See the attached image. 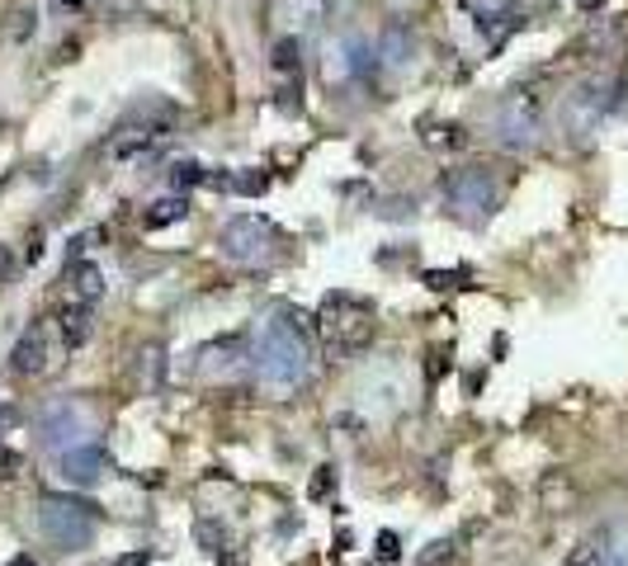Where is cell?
<instances>
[{"instance_id": "cell-23", "label": "cell", "mask_w": 628, "mask_h": 566, "mask_svg": "<svg viewBox=\"0 0 628 566\" xmlns=\"http://www.w3.org/2000/svg\"><path fill=\"white\" fill-rule=\"evenodd\" d=\"M326 10H331V0H293V14L303 20V29H317L326 20Z\"/></svg>"}, {"instance_id": "cell-2", "label": "cell", "mask_w": 628, "mask_h": 566, "mask_svg": "<svg viewBox=\"0 0 628 566\" xmlns=\"http://www.w3.org/2000/svg\"><path fill=\"white\" fill-rule=\"evenodd\" d=\"M38 534L62 547V553H80L99 534V505L76 501V495H43L38 501Z\"/></svg>"}, {"instance_id": "cell-3", "label": "cell", "mask_w": 628, "mask_h": 566, "mask_svg": "<svg viewBox=\"0 0 628 566\" xmlns=\"http://www.w3.org/2000/svg\"><path fill=\"white\" fill-rule=\"evenodd\" d=\"M440 194H444V208L463 222H487L496 204H501V185L487 165H463V171H449L440 179Z\"/></svg>"}, {"instance_id": "cell-13", "label": "cell", "mask_w": 628, "mask_h": 566, "mask_svg": "<svg viewBox=\"0 0 628 566\" xmlns=\"http://www.w3.org/2000/svg\"><path fill=\"white\" fill-rule=\"evenodd\" d=\"M378 62L392 66V71H402V66H411V53H416V38H411L406 24H388L383 33H378Z\"/></svg>"}, {"instance_id": "cell-4", "label": "cell", "mask_w": 628, "mask_h": 566, "mask_svg": "<svg viewBox=\"0 0 628 566\" xmlns=\"http://www.w3.org/2000/svg\"><path fill=\"white\" fill-rule=\"evenodd\" d=\"M619 104H624V86H619V80L590 76L576 90H567V99H562V128H567L572 142H586Z\"/></svg>"}, {"instance_id": "cell-22", "label": "cell", "mask_w": 628, "mask_h": 566, "mask_svg": "<svg viewBox=\"0 0 628 566\" xmlns=\"http://www.w3.org/2000/svg\"><path fill=\"white\" fill-rule=\"evenodd\" d=\"M231 189L246 194V198H260L264 189H270V175L264 171H246V175H231Z\"/></svg>"}, {"instance_id": "cell-6", "label": "cell", "mask_w": 628, "mask_h": 566, "mask_svg": "<svg viewBox=\"0 0 628 566\" xmlns=\"http://www.w3.org/2000/svg\"><path fill=\"white\" fill-rule=\"evenodd\" d=\"M279 246H284V231L270 218H260V212H237L218 231V251L231 264H264V260H274Z\"/></svg>"}, {"instance_id": "cell-31", "label": "cell", "mask_w": 628, "mask_h": 566, "mask_svg": "<svg viewBox=\"0 0 628 566\" xmlns=\"http://www.w3.org/2000/svg\"><path fill=\"white\" fill-rule=\"evenodd\" d=\"M113 566H152V553H147V547H142V553H128V557H119Z\"/></svg>"}, {"instance_id": "cell-1", "label": "cell", "mask_w": 628, "mask_h": 566, "mask_svg": "<svg viewBox=\"0 0 628 566\" xmlns=\"http://www.w3.org/2000/svg\"><path fill=\"white\" fill-rule=\"evenodd\" d=\"M251 363H255V378L270 392L303 387L307 373H312V340L303 330V316L289 312V307L264 316L255 326V340H251Z\"/></svg>"}, {"instance_id": "cell-15", "label": "cell", "mask_w": 628, "mask_h": 566, "mask_svg": "<svg viewBox=\"0 0 628 566\" xmlns=\"http://www.w3.org/2000/svg\"><path fill=\"white\" fill-rule=\"evenodd\" d=\"M185 212H189V198L185 194H171V198H161V204L147 208L142 227L147 231H161V227H171V222H185Z\"/></svg>"}, {"instance_id": "cell-33", "label": "cell", "mask_w": 628, "mask_h": 566, "mask_svg": "<svg viewBox=\"0 0 628 566\" xmlns=\"http://www.w3.org/2000/svg\"><path fill=\"white\" fill-rule=\"evenodd\" d=\"M80 5H86V0H53V14H62V20H66V14H76Z\"/></svg>"}, {"instance_id": "cell-28", "label": "cell", "mask_w": 628, "mask_h": 566, "mask_svg": "<svg viewBox=\"0 0 628 566\" xmlns=\"http://www.w3.org/2000/svg\"><path fill=\"white\" fill-rule=\"evenodd\" d=\"M378 557H383V562H397V557H402V543H397V534H378Z\"/></svg>"}, {"instance_id": "cell-12", "label": "cell", "mask_w": 628, "mask_h": 566, "mask_svg": "<svg viewBox=\"0 0 628 566\" xmlns=\"http://www.w3.org/2000/svg\"><path fill=\"white\" fill-rule=\"evenodd\" d=\"M47 369V330L43 326H29L20 345H14V354H10V373L14 378H38Z\"/></svg>"}, {"instance_id": "cell-8", "label": "cell", "mask_w": 628, "mask_h": 566, "mask_svg": "<svg viewBox=\"0 0 628 566\" xmlns=\"http://www.w3.org/2000/svg\"><path fill=\"white\" fill-rule=\"evenodd\" d=\"M373 66H378V47L364 33H340L322 57V76L331 86H359V80L373 76Z\"/></svg>"}, {"instance_id": "cell-29", "label": "cell", "mask_w": 628, "mask_h": 566, "mask_svg": "<svg viewBox=\"0 0 628 566\" xmlns=\"http://www.w3.org/2000/svg\"><path fill=\"white\" fill-rule=\"evenodd\" d=\"M14 279V255H10V246H0V283H10Z\"/></svg>"}, {"instance_id": "cell-14", "label": "cell", "mask_w": 628, "mask_h": 566, "mask_svg": "<svg viewBox=\"0 0 628 566\" xmlns=\"http://www.w3.org/2000/svg\"><path fill=\"white\" fill-rule=\"evenodd\" d=\"M66 283H71V297L86 303V307H95L99 297H105V274H99V264H90V260L66 264Z\"/></svg>"}, {"instance_id": "cell-5", "label": "cell", "mask_w": 628, "mask_h": 566, "mask_svg": "<svg viewBox=\"0 0 628 566\" xmlns=\"http://www.w3.org/2000/svg\"><path fill=\"white\" fill-rule=\"evenodd\" d=\"M322 330H326V345L336 349V354H359V349L373 345V307L359 303L350 293H331L322 303Z\"/></svg>"}, {"instance_id": "cell-35", "label": "cell", "mask_w": 628, "mask_h": 566, "mask_svg": "<svg viewBox=\"0 0 628 566\" xmlns=\"http://www.w3.org/2000/svg\"><path fill=\"white\" fill-rule=\"evenodd\" d=\"M10 566H38V562H33V557H29V553H20V557H14V562H10Z\"/></svg>"}, {"instance_id": "cell-16", "label": "cell", "mask_w": 628, "mask_h": 566, "mask_svg": "<svg viewBox=\"0 0 628 566\" xmlns=\"http://www.w3.org/2000/svg\"><path fill=\"white\" fill-rule=\"evenodd\" d=\"M62 340L71 345V349H80V345L90 340V307L86 303H76V307L62 312Z\"/></svg>"}, {"instance_id": "cell-9", "label": "cell", "mask_w": 628, "mask_h": 566, "mask_svg": "<svg viewBox=\"0 0 628 566\" xmlns=\"http://www.w3.org/2000/svg\"><path fill=\"white\" fill-rule=\"evenodd\" d=\"M543 132V119H539V99L534 95H506L501 104H496V142L510 146V152H529V146L539 142Z\"/></svg>"}, {"instance_id": "cell-17", "label": "cell", "mask_w": 628, "mask_h": 566, "mask_svg": "<svg viewBox=\"0 0 628 566\" xmlns=\"http://www.w3.org/2000/svg\"><path fill=\"white\" fill-rule=\"evenodd\" d=\"M458 557V543L454 538H435L430 547H421L416 553V566H449Z\"/></svg>"}, {"instance_id": "cell-34", "label": "cell", "mask_w": 628, "mask_h": 566, "mask_svg": "<svg viewBox=\"0 0 628 566\" xmlns=\"http://www.w3.org/2000/svg\"><path fill=\"white\" fill-rule=\"evenodd\" d=\"M609 566H628V547H609Z\"/></svg>"}, {"instance_id": "cell-21", "label": "cell", "mask_w": 628, "mask_h": 566, "mask_svg": "<svg viewBox=\"0 0 628 566\" xmlns=\"http://www.w3.org/2000/svg\"><path fill=\"white\" fill-rule=\"evenodd\" d=\"M297 62H303V43H297V38H279L274 43V71H297Z\"/></svg>"}, {"instance_id": "cell-24", "label": "cell", "mask_w": 628, "mask_h": 566, "mask_svg": "<svg viewBox=\"0 0 628 566\" xmlns=\"http://www.w3.org/2000/svg\"><path fill=\"white\" fill-rule=\"evenodd\" d=\"M425 146H463V128L458 123H430Z\"/></svg>"}, {"instance_id": "cell-26", "label": "cell", "mask_w": 628, "mask_h": 566, "mask_svg": "<svg viewBox=\"0 0 628 566\" xmlns=\"http://www.w3.org/2000/svg\"><path fill=\"white\" fill-rule=\"evenodd\" d=\"M331 491H336V468H317V477H312L307 495H312V501H326Z\"/></svg>"}, {"instance_id": "cell-30", "label": "cell", "mask_w": 628, "mask_h": 566, "mask_svg": "<svg viewBox=\"0 0 628 566\" xmlns=\"http://www.w3.org/2000/svg\"><path fill=\"white\" fill-rule=\"evenodd\" d=\"M24 260L33 264V260H43V231H33L29 237V246H24Z\"/></svg>"}, {"instance_id": "cell-7", "label": "cell", "mask_w": 628, "mask_h": 566, "mask_svg": "<svg viewBox=\"0 0 628 566\" xmlns=\"http://www.w3.org/2000/svg\"><path fill=\"white\" fill-rule=\"evenodd\" d=\"M33 435H38V448H47V454H66V448L76 444H90V411L76 406V402H53L38 411V420H33Z\"/></svg>"}, {"instance_id": "cell-19", "label": "cell", "mask_w": 628, "mask_h": 566, "mask_svg": "<svg viewBox=\"0 0 628 566\" xmlns=\"http://www.w3.org/2000/svg\"><path fill=\"white\" fill-rule=\"evenodd\" d=\"M161 369H165V354L152 345V349H142V363H138V378H142V387H161Z\"/></svg>"}, {"instance_id": "cell-25", "label": "cell", "mask_w": 628, "mask_h": 566, "mask_svg": "<svg viewBox=\"0 0 628 566\" xmlns=\"http://www.w3.org/2000/svg\"><path fill=\"white\" fill-rule=\"evenodd\" d=\"M194 538L204 543V547H208L213 557H222V547H227V534H222V529L213 524V520H204V524H198V529H194Z\"/></svg>"}, {"instance_id": "cell-20", "label": "cell", "mask_w": 628, "mask_h": 566, "mask_svg": "<svg viewBox=\"0 0 628 566\" xmlns=\"http://www.w3.org/2000/svg\"><path fill=\"white\" fill-rule=\"evenodd\" d=\"M473 274L468 270H425V288H435V293H449V288H463Z\"/></svg>"}, {"instance_id": "cell-27", "label": "cell", "mask_w": 628, "mask_h": 566, "mask_svg": "<svg viewBox=\"0 0 628 566\" xmlns=\"http://www.w3.org/2000/svg\"><path fill=\"white\" fill-rule=\"evenodd\" d=\"M567 566H605V547L582 543V547H576V553L567 557Z\"/></svg>"}, {"instance_id": "cell-10", "label": "cell", "mask_w": 628, "mask_h": 566, "mask_svg": "<svg viewBox=\"0 0 628 566\" xmlns=\"http://www.w3.org/2000/svg\"><path fill=\"white\" fill-rule=\"evenodd\" d=\"M57 468H62V477L71 481V487H95L113 462H109V454L99 444H76V448H66V454L57 458Z\"/></svg>"}, {"instance_id": "cell-32", "label": "cell", "mask_w": 628, "mask_h": 566, "mask_svg": "<svg viewBox=\"0 0 628 566\" xmlns=\"http://www.w3.org/2000/svg\"><path fill=\"white\" fill-rule=\"evenodd\" d=\"M14 420H20V411H14V406H0V435H10Z\"/></svg>"}, {"instance_id": "cell-18", "label": "cell", "mask_w": 628, "mask_h": 566, "mask_svg": "<svg viewBox=\"0 0 628 566\" xmlns=\"http://www.w3.org/2000/svg\"><path fill=\"white\" fill-rule=\"evenodd\" d=\"M171 185L175 189H194V185H208V171L198 161H175L171 165Z\"/></svg>"}, {"instance_id": "cell-36", "label": "cell", "mask_w": 628, "mask_h": 566, "mask_svg": "<svg viewBox=\"0 0 628 566\" xmlns=\"http://www.w3.org/2000/svg\"><path fill=\"white\" fill-rule=\"evenodd\" d=\"M576 5H582V10H595V5H600V0H576Z\"/></svg>"}, {"instance_id": "cell-11", "label": "cell", "mask_w": 628, "mask_h": 566, "mask_svg": "<svg viewBox=\"0 0 628 566\" xmlns=\"http://www.w3.org/2000/svg\"><path fill=\"white\" fill-rule=\"evenodd\" d=\"M463 5L473 10V24H477V33H482V38H491V43H501L506 33L520 24L515 0H463Z\"/></svg>"}]
</instances>
